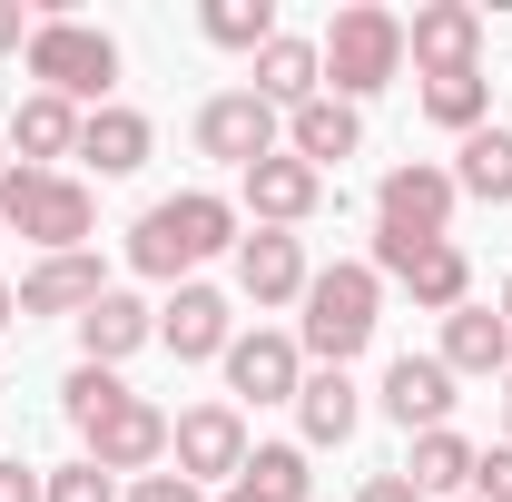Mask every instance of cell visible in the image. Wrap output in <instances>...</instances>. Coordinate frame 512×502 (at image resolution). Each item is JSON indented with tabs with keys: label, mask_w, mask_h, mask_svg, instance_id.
<instances>
[{
	"label": "cell",
	"mask_w": 512,
	"mask_h": 502,
	"mask_svg": "<svg viewBox=\"0 0 512 502\" xmlns=\"http://www.w3.org/2000/svg\"><path fill=\"white\" fill-rule=\"evenodd\" d=\"M306 325H296V355H316V365H355L365 345H375V325H384V276L375 266H325V276H306Z\"/></svg>",
	"instance_id": "1"
},
{
	"label": "cell",
	"mask_w": 512,
	"mask_h": 502,
	"mask_svg": "<svg viewBox=\"0 0 512 502\" xmlns=\"http://www.w3.org/2000/svg\"><path fill=\"white\" fill-rule=\"evenodd\" d=\"M227 247H237V207L207 197V188L158 197V207L128 227V266H138V276H188V266H207V256H227Z\"/></svg>",
	"instance_id": "2"
},
{
	"label": "cell",
	"mask_w": 512,
	"mask_h": 502,
	"mask_svg": "<svg viewBox=\"0 0 512 502\" xmlns=\"http://www.w3.org/2000/svg\"><path fill=\"white\" fill-rule=\"evenodd\" d=\"M99 227V197L69 168H0V237H30L40 256H79Z\"/></svg>",
	"instance_id": "3"
},
{
	"label": "cell",
	"mask_w": 512,
	"mask_h": 502,
	"mask_svg": "<svg viewBox=\"0 0 512 502\" xmlns=\"http://www.w3.org/2000/svg\"><path fill=\"white\" fill-rule=\"evenodd\" d=\"M316 50H325V99L355 109V99H375V89L404 79V20H394L384 0H345Z\"/></svg>",
	"instance_id": "4"
},
{
	"label": "cell",
	"mask_w": 512,
	"mask_h": 502,
	"mask_svg": "<svg viewBox=\"0 0 512 502\" xmlns=\"http://www.w3.org/2000/svg\"><path fill=\"white\" fill-rule=\"evenodd\" d=\"M20 60H30V79H40L50 99H69V109L99 99V109H109V79H119V40H109V30H89V20H40Z\"/></svg>",
	"instance_id": "5"
},
{
	"label": "cell",
	"mask_w": 512,
	"mask_h": 502,
	"mask_svg": "<svg viewBox=\"0 0 512 502\" xmlns=\"http://www.w3.org/2000/svg\"><path fill=\"white\" fill-rule=\"evenodd\" d=\"M375 276H394L404 296L424 315H453L463 296H473V256L453 247V237H434V247H414V237H394V227H375Z\"/></svg>",
	"instance_id": "6"
},
{
	"label": "cell",
	"mask_w": 512,
	"mask_h": 502,
	"mask_svg": "<svg viewBox=\"0 0 512 502\" xmlns=\"http://www.w3.org/2000/svg\"><path fill=\"white\" fill-rule=\"evenodd\" d=\"M286 148V119L256 99V89H217L207 109H197V158H217V168H237L247 178L256 158H276Z\"/></svg>",
	"instance_id": "7"
},
{
	"label": "cell",
	"mask_w": 512,
	"mask_h": 502,
	"mask_svg": "<svg viewBox=\"0 0 512 502\" xmlns=\"http://www.w3.org/2000/svg\"><path fill=\"white\" fill-rule=\"evenodd\" d=\"M168 453H178V473H188L197 493H207V483L227 493V483L247 473L256 443H247V414H237V404H188V414L168 424Z\"/></svg>",
	"instance_id": "8"
},
{
	"label": "cell",
	"mask_w": 512,
	"mask_h": 502,
	"mask_svg": "<svg viewBox=\"0 0 512 502\" xmlns=\"http://www.w3.org/2000/svg\"><path fill=\"white\" fill-rule=\"evenodd\" d=\"M375 227L414 237V247H434V237L453 227V168H434V158H404V168H384V188H375Z\"/></svg>",
	"instance_id": "9"
},
{
	"label": "cell",
	"mask_w": 512,
	"mask_h": 502,
	"mask_svg": "<svg viewBox=\"0 0 512 502\" xmlns=\"http://www.w3.org/2000/svg\"><path fill=\"white\" fill-rule=\"evenodd\" d=\"M404 60L424 69V79L483 69V10H473V0H424V10L404 20Z\"/></svg>",
	"instance_id": "10"
},
{
	"label": "cell",
	"mask_w": 512,
	"mask_h": 502,
	"mask_svg": "<svg viewBox=\"0 0 512 502\" xmlns=\"http://www.w3.org/2000/svg\"><path fill=\"white\" fill-rule=\"evenodd\" d=\"M217 365H227V394H237V404H296V384H306L296 335H266V325H256V335H237Z\"/></svg>",
	"instance_id": "11"
},
{
	"label": "cell",
	"mask_w": 512,
	"mask_h": 502,
	"mask_svg": "<svg viewBox=\"0 0 512 502\" xmlns=\"http://www.w3.org/2000/svg\"><path fill=\"white\" fill-rule=\"evenodd\" d=\"M79 443H89L99 473H158V453H168V414H158L148 394H128V404H109Z\"/></svg>",
	"instance_id": "12"
},
{
	"label": "cell",
	"mask_w": 512,
	"mask_h": 502,
	"mask_svg": "<svg viewBox=\"0 0 512 502\" xmlns=\"http://www.w3.org/2000/svg\"><path fill=\"white\" fill-rule=\"evenodd\" d=\"M10 296H20V315H69V325H79V315L109 296V276H99V256L79 247V256H40Z\"/></svg>",
	"instance_id": "13"
},
{
	"label": "cell",
	"mask_w": 512,
	"mask_h": 502,
	"mask_svg": "<svg viewBox=\"0 0 512 502\" xmlns=\"http://www.w3.org/2000/svg\"><path fill=\"white\" fill-rule=\"evenodd\" d=\"M158 345H168L178 365H207V355H227V345H237V325H227V296H217V286H178V296L158 306Z\"/></svg>",
	"instance_id": "14"
},
{
	"label": "cell",
	"mask_w": 512,
	"mask_h": 502,
	"mask_svg": "<svg viewBox=\"0 0 512 502\" xmlns=\"http://www.w3.org/2000/svg\"><path fill=\"white\" fill-rule=\"evenodd\" d=\"M316 207H325V178L306 168V158L276 148V158H256V168H247V217H256V227H306Z\"/></svg>",
	"instance_id": "15"
},
{
	"label": "cell",
	"mask_w": 512,
	"mask_h": 502,
	"mask_svg": "<svg viewBox=\"0 0 512 502\" xmlns=\"http://www.w3.org/2000/svg\"><path fill=\"white\" fill-rule=\"evenodd\" d=\"M384 414H394L404 434H444V414H453L444 355H394V365H384Z\"/></svg>",
	"instance_id": "16"
},
{
	"label": "cell",
	"mask_w": 512,
	"mask_h": 502,
	"mask_svg": "<svg viewBox=\"0 0 512 502\" xmlns=\"http://www.w3.org/2000/svg\"><path fill=\"white\" fill-rule=\"evenodd\" d=\"M256 99L286 119V109H306V99H325V50L316 40H296V30H276L266 50H256V79H247Z\"/></svg>",
	"instance_id": "17"
},
{
	"label": "cell",
	"mask_w": 512,
	"mask_h": 502,
	"mask_svg": "<svg viewBox=\"0 0 512 502\" xmlns=\"http://www.w3.org/2000/svg\"><path fill=\"white\" fill-rule=\"evenodd\" d=\"M306 276H316V266H306V247H296L286 227L237 237V286H247L256 306H296V296H306Z\"/></svg>",
	"instance_id": "18"
},
{
	"label": "cell",
	"mask_w": 512,
	"mask_h": 502,
	"mask_svg": "<svg viewBox=\"0 0 512 502\" xmlns=\"http://www.w3.org/2000/svg\"><path fill=\"white\" fill-rule=\"evenodd\" d=\"M138 345H158V306H138V296H119V286L79 315V365H109V375H119Z\"/></svg>",
	"instance_id": "19"
},
{
	"label": "cell",
	"mask_w": 512,
	"mask_h": 502,
	"mask_svg": "<svg viewBox=\"0 0 512 502\" xmlns=\"http://www.w3.org/2000/svg\"><path fill=\"white\" fill-rule=\"evenodd\" d=\"M79 119H89V109H69V99H50V89H30L0 128H10L20 168H50V158H79Z\"/></svg>",
	"instance_id": "20"
},
{
	"label": "cell",
	"mask_w": 512,
	"mask_h": 502,
	"mask_svg": "<svg viewBox=\"0 0 512 502\" xmlns=\"http://www.w3.org/2000/svg\"><path fill=\"white\" fill-rule=\"evenodd\" d=\"M148 148H158V128L138 119V109H119V99L79 119V158H89L99 178H138V168H148Z\"/></svg>",
	"instance_id": "21"
},
{
	"label": "cell",
	"mask_w": 512,
	"mask_h": 502,
	"mask_svg": "<svg viewBox=\"0 0 512 502\" xmlns=\"http://www.w3.org/2000/svg\"><path fill=\"white\" fill-rule=\"evenodd\" d=\"M365 148V119L345 109V99H306V109H286V158H306V168H335V158H355Z\"/></svg>",
	"instance_id": "22"
},
{
	"label": "cell",
	"mask_w": 512,
	"mask_h": 502,
	"mask_svg": "<svg viewBox=\"0 0 512 502\" xmlns=\"http://www.w3.org/2000/svg\"><path fill=\"white\" fill-rule=\"evenodd\" d=\"M512 365V325L493 306H453L444 315V375H503Z\"/></svg>",
	"instance_id": "23"
},
{
	"label": "cell",
	"mask_w": 512,
	"mask_h": 502,
	"mask_svg": "<svg viewBox=\"0 0 512 502\" xmlns=\"http://www.w3.org/2000/svg\"><path fill=\"white\" fill-rule=\"evenodd\" d=\"M316 493V473H306V443H256L247 473L227 483V502H306Z\"/></svg>",
	"instance_id": "24"
},
{
	"label": "cell",
	"mask_w": 512,
	"mask_h": 502,
	"mask_svg": "<svg viewBox=\"0 0 512 502\" xmlns=\"http://www.w3.org/2000/svg\"><path fill=\"white\" fill-rule=\"evenodd\" d=\"M453 197L512 207V128H473V138L453 148Z\"/></svg>",
	"instance_id": "25"
},
{
	"label": "cell",
	"mask_w": 512,
	"mask_h": 502,
	"mask_svg": "<svg viewBox=\"0 0 512 502\" xmlns=\"http://www.w3.org/2000/svg\"><path fill=\"white\" fill-rule=\"evenodd\" d=\"M355 414H365V394H355V375H335V365H316V375L296 384V424H306V443H345V434H355Z\"/></svg>",
	"instance_id": "26"
},
{
	"label": "cell",
	"mask_w": 512,
	"mask_h": 502,
	"mask_svg": "<svg viewBox=\"0 0 512 502\" xmlns=\"http://www.w3.org/2000/svg\"><path fill=\"white\" fill-rule=\"evenodd\" d=\"M404 483H414V493L424 502H444V493H473V443L453 434H414V463H404Z\"/></svg>",
	"instance_id": "27"
},
{
	"label": "cell",
	"mask_w": 512,
	"mask_h": 502,
	"mask_svg": "<svg viewBox=\"0 0 512 502\" xmlns=\"http://www.w3.org/2000/svg\"><path fill=\"white\" fill-rule=\"evenodd\" d=\"M424 119L453 128V138L493 128V79H483V69H463V79H424Z\"/></svg>",
	"instance_id": "28"
},
{
	"label": "cell",
	"mask_w": 512,
	"mask_h": 502,
	"mask_svg": "<svg viewBox=\"0 0 512 502\" xmlns=\"http://www.w3.org/2000/svg\"><path fill=\"white\" fill-rule=\"evenodd\" d=\"M197 30H207V40H217V50H266V40H276V0H207V10H197Z\"/></svg>",
	"instance_id": "29"
},
{
	"label": "cell",
	"mask_w": 512,
	"mask_h": 502,
	"mask_svg": "<svg viewBox=\"0 0 512 502\" xmlns=\"http://www.w3.org/2000/svg\"><path fill=\"white\" fill-rule=\"evenodd\" d=\"M109 404H128V384L109 375V365H69V384H60V414L79 424V434H89V424H99Z\"/></svg>",
	"instance_id": "30"
},
{
	"label": "cell",
	"mask_w": 512,
	"mask_h": 502,
	"mask_svg": "<svg viewBox=\"0 0 512 502\" xmlns=\"http://www.w3.org/2000/svg\"><path fill=\"white\" fill-rule=\"evenodd\" d=\"M50 502H119V483H109L99 463H60V473H50Z\"/></svg>",
	"instance_id": "31"
},
{
	"label": "cell",
	"mask_w": 512,
	"mask_h": 502,
	"mask_svg": "<svg viewBox=\"0 0 512 502\" xmlns=\"http://www.w3.org/2000/svg\"><path fill=\"white\" fill-rule=\"evenodd\" d=\"M473 502H512V443L473 453Z\"/></svg>",
	"instance_id": "32"
},
{
	"label": "cell",
	"mask_w": 512,
	"mask_h": 502,
	"mask_svg": "<svg viewBox=\"0 0 512 502\" xmlns=\"http://www.w3.org/2000/svg\"><path fill=\"white\" fill-rule=\"evenodd\" d=\"M128 502H207L188 483V473H138V483H128Z\"/></svg>",
	"instance_id": "33"
},
{
	"label": "cell",
	"mask_w": 512,
	"mask_h": 502,
	"mask_svg": "<svg viewBox=\"0 0 512 502\" xmlns=\"http://www.w3.org/2000/svg\"><path fill=\"white\" fill-rule=\"evenodd\" d=\"M0 502H50V473H30V463L10 453V463H0Z\"/></svg>",
	"instance_id": "34"
},
{
	"label": "cell",
	"mask_w": 512,
	"mask_h": 502,
	"mask_svg": "<svg viewBox=\"0 0 512 502\" xmlns=\"http://www.w3.org/2000/svg\"><path fill=\"white\" fill-rule=\"evenodd\" d=\"M30 30H40V20H30L20 0H0V50H30Z\"/></svg>",
	"instance_id": "35"
},
{
	"label": "cell",
	"mask_w": 512,
	"mask_h": 502,
	"mask_svg": "<svg viewBox=\"0 0 512 502\" xmlns=\"http://www.w3.org/2000/svg\"><path fill=\"white\" fill-rule=\"evenodd\" d=\"M355 502H424V493H414L404 473H375V483H365V493H355Z\"/></svg>",
	"instance_id": "36"
},
{
	"label": "cell",
	"mask_w": 512,
	"mask_h": 502,
	"mask_svg": "<svg viewBox=\"0 0 512 502\" xmlns=\"http://www.w3.org/2000/svg\"><path fill=\"white\" fill-rule=\"evenodd\" d=\"M10 315H20V296H10V286H0V325H10Z\"/></svg>",
	"instance_id": "37"
},
{
	"label": "cell",
	"mask_w": 512,
	"mask_h": 502,
	"mask_svg": "<svg viewBox=\"0 0 512 502\" xmlns=\"http://www.w3.org/2000/svg\"><path fill=\"white\" fill-rule=\"evenodd\" d=\"M503 325H512V276H503Z\"/></svg>",
	"instance_id": "38"
},
{
	"label": "cell",
	"mask_w": 512,
	"mask_h": 502,
	"mask_svg": "<svg viewBox=\"0 0 512 502\" xmlns=\"http://www.w3.org/2000/svg\"><path fill=\"white\" fill-rule=\"evenodd\" d=\"M503 414H512V365H503Z\"/></svg>",
	"instance_id": "39"
},
{
	"label": "cell",
	"mask_w": 512,
	"mask_h": 502,
	"mask_svg": "<svg viewBox=\"0 0 512 502\" xmlns=\"http://www.w3.org/2000/svg\"><path fill=\"white\" fill-rule=\"evenodd\" d=\"M0 168H10V128H0Z\"/></svg>",
	"instance_id": "40"
},
{
	"label": "cell",
	"mask_w": 512,
	"mask_h": 502,
	"mask_svg": "<svg viewBox=\"0 0 512 502\" xmlns=\"http://www.w3.org/2000/svg\"><path fill=\"white\" fill-rule=\"evenodd\" d=\"M463 502H473V493H463Z\"/></svg>",
	"instance_id": "41"
}]
</instances>
